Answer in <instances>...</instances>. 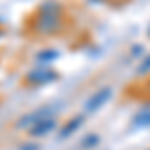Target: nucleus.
<instances>
[{
  "instance_id": "f257e3e1",
  "label": "nucleus",
  "mask_w": 150,
  "mask_h": 150,
  "mask_svg": "<svg viewBox=\"0 0 150 150\" xmlns=\"http://www.w3.org/2000/svg\"><path fill=\"white\" fill-rule=\"evenodd\" d=\"M60 18H62V12L58 4H44L40 12H38V30L40 32H52L60 26Z\"/></svg>"
},
{
  "instance_id": "423d86ee",
  "label": "nucleus",
  "mask_w": 150,
  "mask_h": 150,
  "mask_svg": "<svg viewBox=\"0 0 150 150\" xmlns=\"http://www.w3.org/2000/svg\"><path fill=\"white\" fill-rule=\"evenodd\" d=\"M148 68H150V58L146 60V62H144V64H142V68H140V72H146Z\"/></svg>"
},
{
  "instance_id": "20e7f679",
  "label": "nucleus",
  "mask_w": 150,
  "mask_h": 150,
  "mask_svg": "<svg viewBox=\"0 0 150 150\" xmlns=\"http://www.w3.org/2000/svg\"><path fill=\"white\" fill-rule=\"evenodd\" d=\"M54 72L48 68H38V70H32L30 74H28V82H32V84H46V82L54 80Z\"/></svg>"
},
{
  "instance_id": "7ed1b4c3",
  "label": "nucleus",
  "mask_w": 150,
  "mask_h": 150,
  "mask_svg": "<svg viewBox=\"0 0 150 150\" xmlns=\"http://www.w3.org/2000/svg\"><path fill=\"white\" fill-rule=\"evenodd\" d=\"M54 128H56V120H54V116H46V118L38 120L34 126L30 128V132H32V136H46V134H50Z\"/></svg>"
},
{
  "instance_id": "39448f33",
  "label": "nucleus",
  "mask_w": 150,
  "mask_h": 150,
  "mask_svg": "<svg viewBox=\"0 0 150 150\" xmlns=\"http://www.w3.org/2000/svg\"><path fill=\"white\" fill-rule=\"evenodd\" d=\"M80 124H82V116H76V118H74L72 122H68L66 126L62 128V132H60V138H66V136H68L70 132H74V130H76V128L80 126Z\"/></svg>"
},
{
  "instance_id": "f03ea898",
  "label": "nucleus",
  "mask_w": 150,
  "mask_h": 150,
  "mask_svg": "<svg viewBox=\"0 0 150 150\" xmlns=\"http://www.w3.org/2000/svg\"><path fill=\"white\" fill-rule=\"evenodd\" d=\"M110 94H112V88H110V86H104V88H100V90H96V92L86 100L84 110H86V112H94V110H98L102 104H106V100L110 98Z\"/></svg>"
},
{
  "instance_id": "0eeeda50",
  "label": "nucleus",
  "mask_w": 150,
  "mask_h": 150,
  "mask_svg": "<svg viewBox=\"0 0 150 150\" xmlns=\"http://www.w3.org/2000/svg\"><path fill=\"white\" fill-rule=\"evenodd\" d=\"M148 90H150V82H148Z\"/></svg>"
}]
</instances>
